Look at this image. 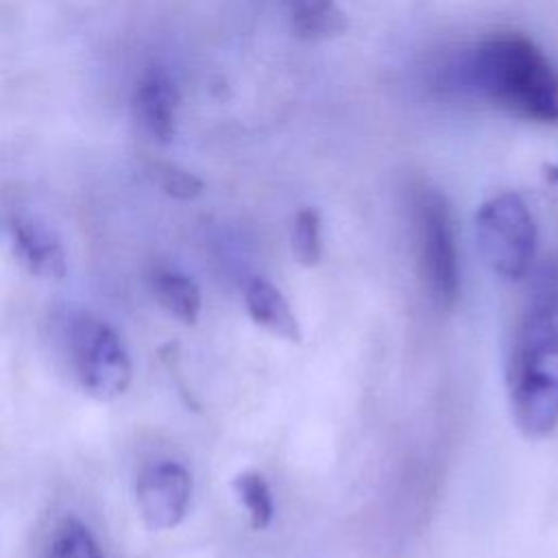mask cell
I'll use <instances>...</instances> for the list:
<instances>
[{"label": "cell", "mask_w": 558, "mask_h": 558, "mask_svg": "<svg viewBox=\"0 0 558 558\" xmlns=\"http://www.w3.org/2000/svg\"><path fill=\"white\" fill-rule=\"evenodd\" d=\"M296 37L316 41L344 33L347 15L336 0H281Z\"/></svg>", "instance_id": "cell-10"}, {"label": "cell", "mask_w": 558, "mask_h": 558, "mask_svg": "<svg viewBox=\"0 0 558 558\" xmlns=\"http://www.w3.org/2000/svg\"><path fill=\"white\" fill-rule=\"evenodd\" d=\"M179 89L163 68H148L137 81L135 118L142 129L157 142H170L177 126Z\"/></svg>", "instance_id": "cell-7"}, {"label": "cell", "mask_w": 558, "mask_h": 558, "mask_svg": "<svg viewBox=\"0 0 558 558\" xmlns=\"http://www.w3.org/2000/svg\"><path fill=\"white\" fill-rule=\"evenodd\" d=\"M547 179L551 183H558V166H547Z\"/></svg>", "instance_id": "cell-16"}, {"label": "cell", "mask_w": 558, "mask_h": 558, "mask_svg": "<svg viewBox=\"0 0 558 558\" xmlns=\"http://www.w3.org/2000/svg\"><path fill=\"white\" fill-rule=\"evenodd\" d=\"M506 386L525 438H545L558 427V279L534 290L514 327Z\"/></svg>", "instance_id": "cell-2"}, {"label": "cell", "mask_w": 558, "mask_h": 558, "mask_svg": "<svg viewBox=\"0 0 558 558\" xmlns=\"http://www.w3.org/2000/svg\"><path fill=\"white\" fill-rule=\"evenodd\" d=\"M292 255L301 266H316L323 255L320 214L314 207H303L294 216L292 225Z\"/></svg>", "instance_id": "cell-13"}, {"label": "cell", "mask_w": 558, "mask_h": 558, "mask_svg": "<svg viewBox=\"0 0 558 558\" xmlns=\"http://www.w3.org/2000/svg\"><path fill=\"white\" fill-rule=\"evenodd\" d=\"M72 362L83 390L98 401H111L131 384V360L120 336L102 320L81 316L70 331Z\"/></svg>", "instance_id": "cell-5"}, {"label": "cell", "mask_w": 558, "mask_h": 558, "mask_svg": "<svg viewBox=\"0 0 558 558\" xmlns=\"http://www.w3.org/2000/svg\"><path fill=\"white\" fill-rule=\"evenodd\" d=\"M153 292L159 305L185 325H194L201 314V290L198 286L174 270L157 272L153 279Z\"/></svg>", "instance_id": "cell-11"}, {"label": "cell", "mask_w": 558, "mask_h": 558, "mask_svg": "<svg viewBox=\"0 0 558 558\" xmlns=\"http://www.w3.org/2000/svg\"><path fill=\"white\" fill-rule=\"evenodd\" d=\"M159 181H161V187L174 196V198H181V201H187V198H194L201 194L203 190V181L198 177H194L192 172L187 170H181L177 166H161L159 170Z\"/></svg>", "instance_id": "cell-15"}, {"label": "cell", "mask_w": 558, "mask_h": 558, "mask_svg": "<svg viewBox=\"0 0 558 558\" xmlns=\"http://www.w3.org/2000/svg\"><path fill=\"white\" fill-rule=\"evenodd\" d=\"M137 508L142 521L153 532L177 527L192 501V475L172 460L144 466L137 477Z\"/></svg>", "instance_id": "cell-6"}, {"label": "cell", "mask_w": 558, "mask_h": 558, "mask_svg": "<svg viewBox=\"0 0 558 558\" xmlns=\"http://www.w3.org/2000/svg\"><path fill=\"white\" fill-rule=\"evenodd\" d=\"M453 81L510 116L558 122V68L525 35L501 33L475 44L456 63Z\"/></svg>", "instance_id": "cell-1"}, {"label": "cell", "mask_w": 558, "mask_h": 558, "mask_svg": "<svg viewBox=\"0 0 558 558\" xmlns=\"http://www.w3.org/2000/svg\"><path fill=\"white\" fill-rule=\"evenodd\" d=\"M416 257L423 286L442 312L460 296V264L453 220L447 201L434 190H421L414 198Z\"/></svg>", "instance_id": "cell-4"}, {"label": "cell", "mask_w": 558, "mask_h": 558, "mask_svg": "<svg viewBox=\"0 0 558 558\" xmlns=\"http://www.w3.org/2000/svg\"><path fill=\"white\" fill-rule=\"evenodd\" d=\"M13 251L20 264L35 277L63 279L68 264L65 253L54 233L31 216H15L11 222Z\"/></svg>", "instance_id": "cell-8"}, {"label": "cell", "mask_w": 558, "mask_h": 558, "mask_svg": "<svg viewBox=\"0 0 558 558\" xmlns=\"http://www.w3.org/2000/svg\"><path fill=\"white\" fill-rule=\"evenodd\" d=\"M46 558H105L98 543L89 534V530L78 519H65L50 547Z\"/></svg>", "instance_id": "cell-14"}, {"label": "cell", "mask_w": 558, "mask_h": 558, "mask_svg": "<svg viewBox=\"0 0 558 558\" xmlns=\"http://www.w3.org/2000/svg\"><path fill=\"white\" fill-rule=\"evenodd\" d=\"M233 490L248 514L253 530H266L275 514L272 493L257 471H244L233 477Z\"/></svg>", "instance_id": "cell-12"}, {"label": "cell", "mask_w": 558, "mask_h": 558, "mask_svg": "<svg viewBox=\"0 0 558 558\" xmlns=\"http://www.w3.org/2000/svg\"><path fill=\"white\" fill-rule=\"evenodd\" d=\"M477 248L493 272L523 279L536 255V222L517 192H501L484 201L475 214Z\"/></svg>", "instance_id": "cell-3"}, {"label": "cell", "mask_w": 558, "mask_h": 558, "mask_svg": "<svg viewBox=\"0 0 558 558\" xmlns=\"http://www.w3.org/2000/svg\"><path fill=\"white\" fill-rule=\"evenodd\" d=\"M244 305L251 320L266 329L281 340L299 342L301 340V325L288 303V299L279 292L275 283L262 277L248 279L244 288Z\"/></svg>", "instance_id": "cell-9"}]
</instances>
